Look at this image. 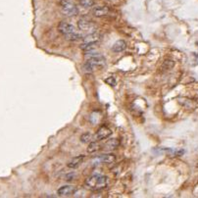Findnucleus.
<instances>
[{"instance_id": "obj_20", "label": "nucleus", "mask_w": 198, "mask_h": 198, "mask_svg": "<svg viewBox=\"0 0 198 198\" xmlns=\"http://www.w3.org/2000/svg\"><path fill=\"white\" fill-rule=\"evenodd\" d=\"M74 178H75V174H69V175H65V180L66 181H72Z\"/></svg>"}, {"instance_id": "obj_14", "label": "nucleus", "mask_w": 198, "mask_h": 198, "mask_svg": "<svg viewBox=\"0 0 198 198\" xmlns=\"http://www.w3.org/2000/svg\"><path fill=\"white\" fill-rule=\"evenodd\" d=\"M66 38L68 40H71V41H77V40L83 39L84 36L81 35V33H78L77 32H75L73 33H71L69 35H66Z\"/></svg>"}, {"instance_id": "obj_10", "label": "nucleus", "mask_w": 198, "mask_h": 198, "mask_svg": "<svg viewBox=\"0 0 198 198\" xmlns=\"http://www.w3.org/2000/svg\"><path fill=\"white\" fill-rule=\"evenodd\" d=\"M84 159V155H78L77 157H74V158L68 163L67 166L71 168V169H76V168H78L81 163H83Z\"/></svg>"}, {"instance_id": "obj_4", "label": "nucleus", "mask_w": 198, "mask_h": 198, "mask_svg": "<svg viewBox=\"0 0 198 198\" xmlns=\"http://www.w3.org/2000/svg\"><path fill=\"white\" fill-rule=\"evenodd\" d=\"M58 31L60 32L63 35L66 36L76 32V29H75L73 25L67 23V22H61V23L58 25Z\"/></svg>"}, {"instance_id": "obj_2", "label": "nucleus", "mask_w": 198, "mask_h": 198, "mask_svg": "<svg viewBox=\"0 0 198 198\" xmlns=\"http://www.w3.org/2000/svg\"><path fill=\"white\" fill-rule=\"evenodd\" d=\"M60 7L62 13L67 17H75L78 14V9L72 0H61Z\"/></svg>"}, {"instance_id": "obj_12", "label": "nucleus", "mask_w": 198, "mask_h": 198, "mask_svg": "<svg viewBox=\"0 0 198 198\" xmlns=\"http://www.w3.org/2000/svg\"><path fill=\"white\" fill-rule=\"evenodd\" d=\"M126 48V42L125 41V40L120 39V40H118V41H116V42L114 43L113 47H112V50H113L114 52H117V53H118V52L124 51Z\"/></svg>"}, {"instance_id": "obj_5", "label": "nucleus", "mask_w": 198, "mask_h": 198, "mask_svg": "<svg viewBox=\"0 0 198 198\" xmlns=\"http://www.w3.org/2000/svg\"><path fill=\"white\" fill-rule=\"evenodd\" d=\"M77 192V187L73 185H63L57 190L58 195L60 196H71Z\"/></svg>"}, {"instance_id": "obj_7", "label": "nucleus", "mask_w": 198, "mask_h": 198, "mask_svg": "<svg viewBox=\"0 0 198 198\" xmlns=\"http://www.w3.org/2000/svg\"><path fill=\"white\" fill-rule=\"evenodd\" d=\"M112 134V130L108 128V126H103L101 128H99L97 133L95 134V137L96 139H99V140H102V139H106Z\"/></svg>"}, {"instance_id": "obj_19", "label": "nucleus", "mask_w": 198, "mask_h": 198, "mask_svg": "<svg viewBox=\"0 0 198 198\" xmlns=\"http://www.w3.org/2000/svg\"><path fill=\"white\" fill-rule=\"evenodd\" d=\"M105 83H107L108 84L112 85V87H114V85H116V80L113 77H109V78L105 80Z\"/></svg>"}, {"instance_id": "obj_3", "label": "nucleus", "mask_w": 198, "mask_h": 198, "mask_svg": "<svg viewBox=\"0 0 198 198\" xmlns=\"http://www.w3.org/2000/svg\"><path fill=\"white\" fill-rule=\"evenodd\" d=\"M84 58L87 59V61L94 63V64L98 67L102 66L104 63H105V58H104V56L102 54H100L99 52L93 51V49L87 51V53L84 54Z\"/></svg>"}, {"instance_id": "obj_9", "label": "nucleus", "mask_w": 198, "mask_h": 198, "mask_svg": "<svg viewBox=\"0 0 198 198\" xmlns=\"http://www.w3.org/2000/svg\"><path fill=\"white\" fill-rule=\"evenodd\" d=\"M100 39V35L98 32H91L85 35L81 40L83 43H96Z\"/></svg>"}, {"instance_id": "obj_8", "label": "nucleus", "mask_w": 198, "mask_h": 198, "mask_svg": "<svg viewBox=\"0 0 198 198\" xmlns=\"http://www.w3.org/2000/svg\"><path fill=\"white\" fill-rule=\"evenodd\" d=\"M110 12V9L108 8L107 6H98V7H95L94 9H93L92 13L94 15L95 17L97 18H101V17H104V16H107L108 14Z\"/></svg>"}, {"instance_id": "obj_18", "label": "nucleus", "mask_w": 198, "mask_h": 198, "mask_svg": "<svg viewBox=\"0 0 198 198\" xmlns=\"http://www.w3.org/2000/svg\"><path fill=\"white\" fill-rule=\"evenodd\" d=\"M174 67V62L172 60H166L163 63L162 65V69L163 70H170Z\"/></svg>"}, {"instance_id": "obj_6", "label": "nucleus", "mask_w": 198, "mask_h": 198, "mask_svg": "<svg viewBox=\"0 0 198 198\" xmlns=\"http://www.w3.org/2000/svg\"><path fill=\"white\" fill-rule=\"evenodd\" d=\"M78 29H81V31H83V32H89V31H91V29H94L95 25L89 20L81 19V20L78 22Z\"/></svg>"}, {"instance_id": "obj_1", "label": "nucleus", "mask_w": 198, "mask_h": 198, "mask_svg": "<svg viewBox=\"0 0 198 198\" xmlns=\"http://www.w3.org/2000/svg\"><path fill=\"white\" fill-rule=\"evenodd\" d=\"M108 184L107 177H104L101 175H93L91 177L87 178L85 180V185L87 187L91 190H101L105 188Z\"/></svg>"}, {"instance_id": "obj_11", "label": "nucleus", "mask_w": 198, "mask_h": 198, "mask_svg": "<svg viewBox=\"0 0 198 198\" xmlns=\"http://www.w3.org/2000/svg\"><path fill=\"white\" fill-rule=\"evenodd\" d=\"M97 161L100 163H105V164H111L116 161V156L114 154H104L99 156L97 158Z\"/></svg>"}, {"instance_id": "obj_16", "label": "nucleus", "mask_w": 198, "mask_h": 198, "mask_svg": "<svg viewBox=\"0 0 198 198\" xmlns=\"http://www.w3.org/2000/svg\"><path fill=\"white\" fill-rule=\"evenodd\" d=\"M99 149H100V144L97 143V142H94V141H92V142H90L88 145L87 152L88 153H94L96 151H98Z\"/></svg>"}, {"instance_id": "obj_17", "label": "nucleus", "mask_w": 198, "mask_h": 198, "mask_svg": "<svg viewBox=\"0 0 198 198\" xmlns=\"http://www.w3.org/2000/svg\"><path fill=\"white\" fill-rule=\"evenodd\" d=\"M81 5L84 7V8H90L93 5H94V0H80Z\"/></svg>"}, {"instance_id": "obj_15", "label": "nucleus", "mask_w": 198, "mask_h": 198, "mask_svg": "<svg viewBox=\"0 0 198 198\" xmlns=\"http://www.w3.org/2000/svg\"><path fill=\"white\" fill-rule=\"evenodd\" d=\"M119 144H120V142H119L118 139H116V138H112V139H109L108 141H106L105 146L108 147L109 149H114L116 147H118Z\"/></svg>"}, {"instance_id": "obj_13", "label": "nucleus", "mask_w": 198, "mask_h": 198, "mask_svg": "<svg viewBox=\"0 0 198 198\" xmlns=\"http://www.w3.org/2000/svg\"><path fill=\"white\" fill-rule=\"evenodd\" d=\"M95 138L96 137L93 136L90 133H85L81 136V141L83 143H90V142H92V141L95 140Z\"/></svg>"}]
</instances>
